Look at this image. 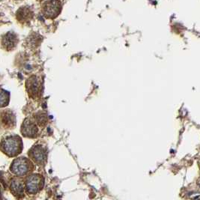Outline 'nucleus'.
Returning a JSON list of instances; mask_svg holds the SVG:
<instances>
[{
  "label": "nucleus",
  "instance_id": "423d86ee",
  "mask_svg": "<svg viewBox=\"0 0 200 200\" xmlns=\"http://www.w3.org/2000/svg\"><path fill=\"white\" fill-rule=\"evenodd\" d=\"M2 46L7 50H11L16 47L18 44L17 35L13 32H8L2 37Z\"/></svg>",
  "mask_w": 200,
  "mask_h": 200
},
{
  "label": "nucleus",
  "instance_id": "6e6552de",
  "mask_svg": "<svg viewBox=\"0 0 200 200\" xmlns=\"http://www.w3.org/2000/svg\"><path fill=\"white\" fill-rule=\"evenodd\" d=\"M21 131L24 136L32 138L37 135L38 128L34 122L29 119H26L23 124Z\"/></svg>",
  "mask_w": 200,
  "mask_h": 200
},
{
  "label": "nucleus",
  "instance_id": "9b49d317",
  "mask_svg": "<svg viewBox=\"0 0 200 200\" xmlns=\"http://www.w3.org/2000/svg\"><path fill=\"white\" fill-rule=\"evenodd\" d=\"M3 124L6 128H11L15 124V117L11 111H5L2 113V117Z\"/></svg>",
  "mask_w": 200,
  "mask_h": 200
},
{
  "label": "nucleus",
  "instance_id": "4468645a",
  "mask_svg": "<svg viewBox=\"0 0 200 200\" xmlns=\"http://www.w3.org/2000/svg\"><path fill=\"white\" fill-rule=\"evenodd\" d=\"M0 198H1V191H0Z\"/></svg>",
  "mask_w": 200,
  "mask_h": 200
},
{
  "label": "nucleus",
  "instance_id": "ddd939ff",
  "mask_svg": "<svg viewBox=\"0 0 200 200\" xmlns=\"http://www.w3.org/2000/svg\"><path fill=\"white\" fill-rule=\"evenodd\" d=\"M35 119L41 126H44L47 123V115H45V113L39 112L35 115Z\"/></svg>",
  "mask_w": 200,
  "mask_h": 200
},
{
  "label": "nucleus",
  "instance_id": "9d476101",
  "mask_svg": "<svg viewBox=\"0 0 200 200\" xmlns=\"http://www.w3.org/2000/svg\"><path fill=\"white\" fill-rule=\"evenodd\" d=\"M11 190L14 196L20 198L24 195V185L23 181L19 178H14L11 184Z\"/></svg>",
  "mask_w": 200,
  "mask_h": 200
},
{
  "label": "nucleus",
  "instance_id": "20e7f679",
  "mask_svg": "<svg viewBox=\"0 0 200 200\" xmlns=\"http://www.w3.org/2000/svg\"><path fill=\"white\" fill-rule=\"evenodd\" d=\"M26 189L29 193H38L40 191L44 185V178L40 175H32L26 180Z\"/></svg>",
  "mask_w": 200,
  "mask_h": 200
},
{
  "label": "nucleus",
  "instance_id": "1a4fd4ad",
  "mask_svg": "<svg viewBox=\"0 0 200 200\" xmlns=\"http://www.w3.org/2000/svg\"><path fill=\"white\" fill-rule=\"evenodd\" d=\"M33 16V11L28 6H23L16 11V18L19 22L25 24L30 21Z\"/></svg>",
  "mask_w": 200,
  "mask_h": 200
},
{
  "label": "nucleus",
  "instance_id": "f03ea898",
  "mask_svg": "<svg viewBox=\"0 0 200 200\" xmlns=\"http://www.w3.org/2000/svg\"><path fill=\"white\" fill-rule=\"evenodd\" d=\"M62 4L59 0H48L45 2L42 8L44 16L49 19H54L60 14Z\"/></svg>",
  "mask_w": 200,
  "mask_h": 200
},
{
  "label": "nucleus",
  "instance_id": "0eeeda50",
  "mask_svg": "<svg viewBox=\"0 0 200 200\" xmlns=\"http://www.w3.org/2000/svg\"><path fill=\"white\" fill-rule=\"evenodd\" d=\"M26 89L29 95L32 97L38 96L41 91V84L35 76L29 77L26 81Z\"/></svg>",
  "mask_w": 200,
  "mask_h": 200
},
{
  "label": "nucleus",
  "instance_id": "39448f33",
  "mask_svg": "<svg viewBox=\"0 0 200 200\" xmlns=\"http://www.w3.org/2000/svg\"><path fill=\"white\" fill-rule=\"evenodd\" d=\"M29 154L34 161L39 165L44 164L47 159V151H46V148L42 145L34 146L31 149Z\"/></svg>",
  "mask_w": 200,
  "mask_h": 200
},
{
  "label": "nucleus",
  "instance_id": "2eb2a0df",
  "mask_svg": "<svg viewBox=\"0 0 200 200\" xmlns=\"http://www.w3.org/2000/svg\"><path fill=\"white\" fill-rule=\"evenodd\" d=\"M0 1H2V0H0Z\"/></svg>",
  "mask_w": 200,
  "mask_h": 200
},
{
  "label": "nucleus",
  "instance_id": "f8f14e48",
  "mask_svg": "<svg viewBox=\"0 0 200 200\" xmlns=\"http://www.w3.org/2000/svg\"><path fill=\"white\" fill-rule=\"evenodd\" d=\"M9 102V93L7 91L0 88V107H4Z\"/></svg>",
  "mask_w": 200,
  "mask_h": 200
},
{
  "label": "nucleus",
  "instance_id": "f257e3e1",
  "mask_svg": "<svg viewBox=\"0 0 200 200\" xmlns=\"http://www.w3.org/2000/svg\"><path fill=\"white\" fill-rule=\"evenodd\" d=\"M22 141L17 136H8L2 143V149L8 156L14 157L20 153L22 150Z\"/></svg>",
  "mask_w": 200,
  "mask_h": 200
},
{
  "label": "nucleus",
  "instance_id": "7ed1b4c3",
  "mask_svg": "<svg viewBox=\"0 0 200 200\" xmlns=\"http://www.w3.org/2000/svg\"><path fill=\"white\" fill-rule=\"evenodd\" d=\"M32 169V163L25 158L14 160L11 166V171L16 176H24L27 174Z\"/></svg>",
  "mask_w": 200,
  "mask_h": 200
}]
</instances>
